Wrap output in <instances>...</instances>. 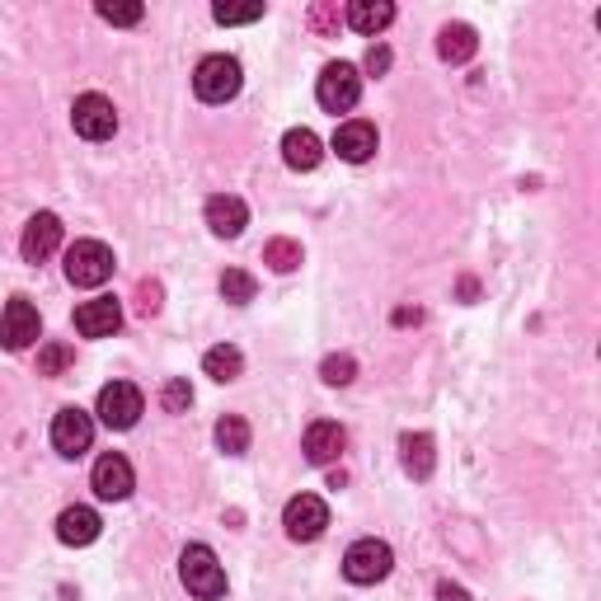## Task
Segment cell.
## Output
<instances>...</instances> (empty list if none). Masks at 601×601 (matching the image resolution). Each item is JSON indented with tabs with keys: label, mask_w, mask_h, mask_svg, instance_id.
Returning a JSON list of instances; mask_svg holds the SVG:
<instances>
[{
	"label": "cell",
	"mask_w": 601,
	"mask_h": 601,
	"mask_svg": "<svg viewBox=\"0 0 601 601\" xmlns=\"http://www.w3.org/2000/svg\"><path fill=\"white\" fill-rule=\"evenodd\" d=\"M179 583L197 601H221L226 597V568L217 560V550L203 546V540L183 546V554H179Z\"/></svg>",
	"instance_id": "1"
},
{
	"label": "cell",
	"mask_w": 601,
	"mask_h": 601,
	"mask_svg": "<svg viewBox=\"0 0 601 601\" xmlns=\"http://www.w3.org/2000/svg\"><path fill=\"white\" fill-rule=\"evenodd\" d=\"M240 85H245V76H240V62L226 52H212L197 62L193 71V90L203 104H231V99L240 94Z\"/></svg>",
	"instance_id": "2"
},
{
	"label": "cell",
	"mask_w": 601,
	"mask_h": 601,
	"mask_svg": "<svg viewBox=\"0 0 601 601\" xmlns=\"http://www.w3.org/2000/svg\"><path fill=\"white\" fill-rule=\"evenodd\" d=\"M395 568V550L385 546V540L367 536V540H353L348 554H343V578L357 583V588H371V583L391 578Z\"/></svg>",
	"instance_id": "3"
},
{
	"label": "cell",
	"mask_w": 601,
	"mask_h": 601,
	"mask_svg": "<svg viewBox=\"0 0 601 601\" xmlns=\"http://www.w3.org/2000/svg\"><path fill=\"white\" fill-rule=\"evenodd\" d=\"M113 250L104 240H76V245L66 250V278L71 287H104L113 278Z\"/></svg>",
	"instance_id": "4"
},
{
	"label": "cell",
	"mask_w": 601,
	"mask_h": 601,
	"mask_svg": "<svg viewBox=\"0 0 601 601\" xmlns=\"http://www.w3.org/2000/svg\"><path fill=\"white\" fill-rule=\"evenodd\" d=\"M315 99H320L324 113L357 108V99H362V76H357V66L353 62H329L320 71V85H315Z\"/></svg>",
	"instance_id": "5"
},
{
	"label": "cell",
	"mask_w": 601,
	"mask_h": 601,
	"mask_svg": "<svg viewBox=\"0 0 601 601\" xmlns=\"http://www.w3.org/2000/svg\"><path fill=\"white\" fill-rule=\"evenodd\" d=\"M141 409H146V399H141V391L132 381H108L104 391H99V423L113 427V433H127V427H137Z\"/></svg>",
	"instance_id": "6"
},
{
	"label": "cell",
	"mask_w": 601,
	"mask_h": 601,
	"mask_svg": "<svg viewBox=\"0 0 601 601\" xmlns=\"http://www.w3.org/2000/svg\"><path fill=\"white\" fill-rule=\"evenodd\" d=\"M42 334V315L28 296H10L5 310H0V343H5L10 353H24L28 343H38Z\"/></svg>",
	"instance_id": "7"
},
{
	"label": "cell",
	"mask_w": 601,
	"mask_h": 601,
	"mask_svg": "<svg viewBox=\"0 0 601 601\" xmlns=\"http://www.w3.org/2000/svg\"><path fill=\"white\" fill-rule=\"evenodd\" d=\"M71 127H76V137H85V141H108L118 132V108H113V99H104V94H80L76 104H71Z\"/></svg>",
	"instance_id": "8"
},
{
	"label": "cell",
	"mask_w": 601,
	"mask_h": 601,
	"mask_svg": "<svg viewBox=\"0 0 601 601\" xmlns=\"http://www.w3.org/2000/svg\"><path fill=\"white\" fill-rule=\"evenodd\" d=\"M90 489L104 498V503H123V498H132V489H137L132 461H127V456H118V451L99 456L94 470H90Z\"/></svg>",
	"instance_id": "9"
},
{
	"label": "cell",
	"mask_w": 601,
	"mask_h": 601,
	"mask_svg": "<svg viewBox=\"0 0 601 601\" xmlns=\"http://www.w3.org/2000/svg\"><path fill=\"white\" fill-rule=\"evenodd\" d=\"M90 442H94V419L85 409H62L52 419V447H56V456H66V461H76V456H85L90 451Z\"/></svg>",
	"instance_id": "10"
},
{
	"label": "cell",
	"mask_w": 601,
	"mask_h": 601,
	"mask_svg": "<svg viewBox=\"0 0 601 601\" xmlns=\"http://www.w3.org/2000/svg\"><path fill=\"white\" fill-rule=\"evenodd\" d=\"M282 526H287L292 540H320L324 526H329V503L315 494H296L287 512H282Z\"/></svg>",
	"instance_id": "11"
},
{
	"label": "cell",
	"mask_w": 601,
	"mask_h": 601,
	"mask_svg": "<svg viewBox=\"0 0 601 601\" xmlns=\"http://www.w3.org/2000/svg\"><path fill=\"white\" fill-rule=\"evenodd\" d=\"M56 245H62V217H56V212H38V217H28L24 240H20L24 264H48L56 254Z\"/></svg>",
	"instance_id": "12"
},
{
	"label": "cell",
	"mask_w": 601,
	"mask_h": 601,
	"mask_svg": "<svg viewBox=\"0 0 601 601\" xmlns=\"http://www.w3.org/2000/svg\"><path fill=\"white\" fill-rule=\"evenodd\" d=\"M118 324H123V306L113 296H94L85 306H76V329L85 338H113Z\"/></svg>",
	"instance_id": "13"
},
{
	"label": "cell",
	"mask_w": 601,
	"mask_h": 601,
	"mask_svg": "<svg viewBox=\"0 0 601 601\" xmlns=\"http://www.w3.org/2000/svg\"><path fill=\"white\" fill-rule=\"evenodd\" d=\"M250 226V207H245V197H235V193H217V197H207V231L212 235H221V240H235L240 231Z\"/></svg>",
	"instance_id": "14"
},
{
	"label": "cell",
	"mask_w": 601,
	"mask_h": 601,
	"mask_svg": "<svg viewBox=\"0 0 601 601\" xmlns=\"http://www.w3.org/2000/svg\"><path fill=\"white\" fill-rule=\"evenodd\" d=\"M343 447H348V433H343L338 423H329V419L310 423L306 427V442H300V451H306L310 465H334L338 456H343Z\"/></svg>",
	"instance_id": "15"
},
{
	"label": "cell",
	"mask_w": 601,
	"mask_h": 601,
	"mask_svg": "<svg viewBox=\"0 0 601 601\" xmlns=\"http://www.w3.org/2000/svg\"><path fill=\"white\" fill-rule=\"evenodd\" d=\"M334 151H338L348 165H367L371 155H376V127H371L367 118H348V123H338V132H334Z\"/></svg>",
	"instance_id": "16"
},
{
	"label": "cell",
	"mask_w": 601,
	"mask_h": 601,
	"mask_svg": "<svg viewBox=\"0 0 601 601\" xmlns=\"http://www.w3.org/2000/svg\"><path fill=\"white\" fill-rule=\"evenodd\" d=\"M99 526H104V522H99V512L76 503V508H66L62 517H56V540H62V546H94Z\"/></svg>",
	"instance_id": "17"
},
{
	"label": "cell",
	"mask_w": 601,
	"mask_h": 601,
	"mask_svg": "<svg viewBox=\"0 0 601 601\" xmlns=\"http://www.w3.org/2000/svg\"><path fill=\"white\" fill-rule=\"evenodd\" d=\"M399 461H405L409 479H427L437 470V442L427 433H405L399 437Z\"/></svg>",
	"instance_id": "18"
},
{
	"label": "cell",
	"mask_w": 601,
	"mask_h": 601,
	"mask_svg": "<svg viewBox=\"0 0 601 601\" xmlns=\"http://www.w3.org/2000/svg\"><path fill=\"white\" fill-rule=\"evenodd\" d=\"M282 161H287L292 169H300V175H310V169L324 161L320 137H315L310 127H292V132L282 137Z\"/></svg>",
	"instance_id": "19"
},
{
	"label": "cell",
	"mask_w": 601,
	"mask_h": 601,
	"mask_svg": "<svg viewBox=\"0 0 601 601\" xmlns=\"http://www.w3.org/2000/svg\"><path fill=\"white\" fill-rule=\"evenodd\" d=\"M475 52H479V34H475V28H470V24H442V34H437V56H442V62L461 66Z\"/></svg>",
	"instance_id": "20"
},
{
	"label": "cell",
	"mask_w": 601,
	"mask_h": 601,
	"mask_svg": "<svg viewBox=\"0 0 601 601\" xmlns=\"http://www.w3.org/2000/svg\"><path fill=\"white\" fill-rule=\"evenodd\" d=\"M391 20H395L391 0H353V5H348V24L357 28V34H367V38H376L381 28H391Z\"/></svg>",
	"instance_id": "21"
},
{
	"label": "cell",
	"mask_w": 601,
	"mask_h": 601,
	"mask_svg": "<svg viewBox=\"0 0 601 601\" xmlns=\"http://www.w3.org/2000/svg\"><path fill=\"white\" fill-rule=\"evenodd\" d=\"M203 371L212 381H235L240 371H245V353L240 348H231V343H221V348H207V357H203Z\"/></svg>",
	"instance_id": "22"
},
{
	"label": "cell",
	"mask_w": 601,
	"mask_h": 601,
	"mask_svg": "<svg viewBox=\"0 0 601 601\" xmlns=\"http://www.w3.org/2000/svg\"><path fill=\"white\" fill-rule=\"evenodd\" d=\"M217 447L226 456H245L250 451V423L240 419V413H226V419L217 423Z\"/></svg>",
	"instance_id": "23"
},
{
	"label": "cell",
	"mask_w": 601,
	"mask_h": 601,
	"mask_svg": "<svg viewBox=\"0 0 601 601\" xmlns=\"http://www.w3.org/2000/svg\"><path fill=\"white\" fill-rule=\"evenodd\" d=\"M300 259H306V254H300V245L287 235H278L264 245V264L273 268V273H292V268H300Z\"/></svg>",
	"instance_id": "24"
},
{
	"label": "cell",
	"mask_w": 601,
	"mask_h": 601,
	"mask_svg": "<svg viewBox=\"0 0 601 601\" xmlns=\"http://www.w3.org/2000/svg\"><path fill=\"white\" fill-rule=\"evenodd\" d=\"M254 292H259V282H254V273H245V268H226L221 273V296L231 300V306H245V300H254Z\"/></svg>",
	"instance_id": "25"
},
{
	"label": "cell",
	"mask_w": 601,
	"mask_h": 601,
	"mask_svg": "<svg viewBox=\"0 0 601 601\" xmlns=\"http://www.w3.org/2000/svg\"><path fill=\"white\" fill-rule=\"evenodd\" d=\"M99 20L104 24H118V28H132V24H141L146 20V10L137 5V0H99Z\"/></svg>",
	"instance_id": "26"
},
{
	"label": "cell",
	"mask_w": 601,
	"mask_h": 601,
	"mask_svg": "<svg viewBox=\"0 0 601 601\" xmlns=\"http://www.w3.org/2000/svg\"><path fill=\"white\" fill-rule=\"evenodd\" d=\"M71 362H76V348H71V343H42L38 348V376H62Z\"/></svg>",
	"instance_id": "27"
},
{
	"label": "cell",
	"mask_w": 601,
	"mask_h": 601,
	"mask_svg": "<svg viewBox=\"0 0 601 601\" xmlns=\"http://www.w3.org/2000/svg\"><path fill=\"white\" fill-rule=\"evenodd\" d=\"M320 376H324V385H353V381H357V357H353V353H334V357H324Z\"/></svg>",
	"instance_id": "28"
},
{
	"label": "cell",
	"mask_w": 601,
	"mask_h": 601,
	"mask_svg": "<svg viewBox=\"0 0 601 601\" xmlns=\"http://www.w3.org/2000/svg\"><path fill=\"white\" fill-rule=\"evenodd\" d=\"M161 405H165V413H189V405H193V385L183 381V376L165 381V391H161Z\"/></svg>",
	"instance_id": "29"
},
{
	"label": "cell",
	"mask_w": 601,
	"mask_h": 601,
	"mask_svg": "<svg viewBox=\"0 0 601 601\" xmlns=\"http://www.w3.org/2000/svg\"><path fill=\"white\" fill-rule=\"evenodd\" d=\"M212 20L217 24H254V20H264V5L259 0H254V5H212Z\"/></svg>",
	"instance_id": "30"
},
{
	"label": "cell",
	"mask_w": 601,
	"mask_h": 601,
	"mask_svg": "<svg viewBox=\"0 0 601 601\" xmlns=\"http://www.w3.org/2000/svg\"><path fill=\"white\" fill-rule=\"evenodd\" d=\"M161 282H155V278H141L137 282V315H155V310H161Z\"/></svg>",
	"instance_id": "31"
},
{
	"label": "cell",
	"mask_w": 601,
	"mask_h": 601,
	"mask_svg": "<svg viewBox=\"0 0 601 601\" xmlns=\"http://www.w3.org/2000/svg\"><path fill=\"white\" fill-rule=\"evenodd\" d=\"M310 24L320 28V34H334V28H338V10L334 5H315L310 10Z\"/></svg>",
	"instance_id": "32"
},
{
	"label": "cell",
	"mask_w": 601,
	"mask_h": 601,
	"mask_svg": "<svg viewBox=\"0 0 601 601\" xmlns=\"http://www.w3.org/2000/svg\"><path fill=\"white\" fill-rule=\"evenodd\" d=\"M367 71L371 76H385V71H391V48H385V42H376V48L367 52Z\"/></svg>",
	"instance_id": "33"
},
{
	"label": "cell",
	"mask_w": 601,
	"mask_h": 601,
	"mask_svg": "<svg viewBox=\"0 0 601 601\" xmlns=\"http://www.w3.org/2000/svg\"><path fill=\"white\" fill-rule=\"evenodd\" d=\"M437 601H470V592L456 588V583H437Z\"/></svg>",
	"instance_id": "34"
}]
</instances>
